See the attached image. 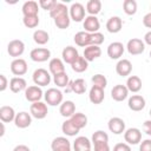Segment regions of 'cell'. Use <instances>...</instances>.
<instances>
[{
	"label": "cell",
	"mask_w": 151,
	"mask_h": 151,
	"mask_svg": "<svg viewBox=\"0 0 151 151\" xmlns=\"http://www.w3.org/2000/svg\"><path fill=\"white\" fill-rule=\"evenodd\" d=\"M44 98H45V101H46L48 105H51V106H57V105H59V106H60L61 103H63L64 96H63V92H61L60 90H58V88H55V87H51V88H48V90L45 92Z\"/></svg>",
	"instance_id": "cell-1"
},
{
	"label": "cell",
	"mask_w": 151,
	"mask_h": 151,
	"mask_svg": "<svg viewBox=\"0 0 151 151\" xmlns=\"http://www.w3.org/2000/svg\"><path fill=\"white\" fill-rule=\"evenodd\" d=\"M32 79L37 86H47L51 83V74L45 68H37L32 74Z\"/></svg>",
	"instance_id": "cell-2"
},
{
	"label": "cell",
	"mask_w": 151,
	"mask_h": 151,
	"mask_svg": "<svg viewBox=\"0 0 151 151\" xmlns=\"http://www.w3.org/2000/svg\"><path fill=\"white\" fill-rule=\"evenodd\" d=\"M126 50L131 55H139L145 51V42L139 38H132L127 41Z\"/></svg>",
	"instance_id": "cell-3"
},
{
	"label": "cell",
	"mask_w": 151,
	"mask_h": 151,
	"mask_svg": "<svg viewBox=\"0 0 151 151\" xmlns=\"http://www.w3.org/2000/svg\"><path fill=\"white\" fill-rule=\"evenodd\" d=\"M29 113L35 119H44V118H46V116L48 113L47 105L45 103H42V101L32 103L31 106H29Z\"/></svg>",
	"instance_id": "cell-4"
},
{
	"label": "cell",
	"mask_w": 151,
	"mask_h": 151,
	"mask_svg": "<svg viewBox=\"0 0 151 151\" xmlns=\"http://www.w3.org/2000/svg\"><path fill=\"white\" fill-rule=\"evenodd\" d=\"M24 51H25V44H24L22 40L14 39V40H11L8 42V45H7V52L14 59H17L20 55H22Z\"/></svg>",
	"instance_id": "cell-5"
},
{
	"label": "cell",
	"mask_w": 151,
	"mask_h": 151,
	"mask_svg": "<svg viewBox=\"0 0 151 151\" xmlns=\"http://www.w3.org/2000/svg\"><path fill=\"white\" fill-rule=\"evenodd\" d=\"M85 7L83 4L80 2H74L71 5L70 7V18L71 20L76 21V22H80L83 21L86 17H85Z\"/></svg>",
	"instance_id": "cell-6"
},
{
	"label": "cell",
	"mask_w": 151,
	"mask_h": 151,
	"mask_svg": "<svg viewBox=\"0 0 151 151\" xmlns=\"http://www.w3.org/2000/svg\"><path fill=\"white\" fill-rule=\"evenodd\" d=\"M51 57V51L46 47H37L33 48L29 53V58L35 63H44L47 61Z\"/></svg>",
	"instance_id": "cell-7"
},
{
	"label": "cell",
	"mask_w": 151,
	"mask_h": 151,
	"mask_svg": "<svg viewBox=\"0 0 151 151\" xmlns=\"http://www.w3.org/2000/svg\"><path fill=\"white\" fill-rule=\"evenodd\" d=\"M27 70H28L27 63L22 58H17L11 63V72L17 77H21V76L26 74Z\"/></svg>",
	"instance_id": "cell-8"
},
{
	"label": "cell",
	"mask_w": 151,
	"mask_h": 151,
	"mask_svg": "<svg viewBox=\"0 0 151 151\" xmlns=\"http://www.w3.org/2000/svg\"><path fill=\"white\" fill-rule=\"evenodd\" d=\"M124 139L129 145H137L142 140V132L137 127H130L125 130Z\"/></svg>",
	"instance_id": "cell-9"
},
{
	"label": "cell",
	"mask_w": 151,
	"mask_h": 151,
	"mask_svg": "<svg viewBox=\"0 0 151 151\" xmlns=\"http://www.w3.org/2000/svg\"><path fill=\"white\" fill-rule=\"evenodd\" d=\"M25 98H26V100H28L31 103L40 101V99L42 98V90H41V87L37 86V85L28 86L25 90Z\"/></svg>",
	"instance_id": "cell-10"
},
{
	"label": "cell",
	"mask_w": 151,
	"mask_h": 151,
	"mask_svg": "<svg viewBox=\"0 0 151 151\" xmlns=\"http://www.w3.org/2000/svg\"><path fill=\"white\" fill-rule=\"evenodd\" d=\"M107 127L112 133L122 134L123 132H125V122L119 117H112L107 123Z\"/></svg>",
	"instance_id": "cell-11"
},
{
	"label": "cell",
	"mask_w": 151,
	"mask_h": 151,
	"mask_svg": "<svg viewBox=\"0 0 151 151\" xmlns=\"http://www.w3.org/2000/svg\"><path fill=\"white\" fill-rule=\"evenodd\" d=\"M83 26L85 28V32H87V33H96V32H99L100 22H99L98 18L96 15H87L84 19Z\"/></svg>",
	"instance_id": "cell-12"
},
{
	"label": "cell",
	"mask_w": 151,
	"mask_h": 151,
	"mask_svg": "<svg viewBox=\"0 0 151 151\" xmlns=\"http://www.w3.org/2000/svg\"><path fill=\"white\" fill-rule=\"evenodd\" d=\"M52 151H72L71 143L66 137H57L51 143Z\"/></svg>",
	"instance_id": "cell-13"
},
{
	"label": "cell",
	"mask_w": 151,
	"mask_h": 151,
	"mask_svg": "<svg viewBox=\"0 0 151 151\" xmlns=\"http://www.w3.org/2000/svg\"><path fill=\"white\" fill-rule=\"evenodd\" d=\"M146 103H145V99L144 97H142L140 94H133L127 100V106L130 110L134 111V112H138V111H142L144 107H145Z\"/></svg>",
	"instance_id": "cell-14"
},
{
	"label": "cell",
	"mask_w": 151,
	"mask_h": 151,
	"mask_svg": "<svg viewBox=\"0 0 151 151\" xmlns=\"http://www.w3.org/2000/svg\"><path fill=\"white\" fill-rule=\"evenodd\" d=\"M125 51L124 45L120 41H113L107 46V55L111 59H119Z\"/></svg>",
	"instance_id": "cell-15"
},
{
	"label": "cell",
	"mask_w": 151,
	"mask_h": 151,
	"mask_svg": "<svg viewBox=\"0 0 151 151\" xmlns=\"http://www.w3.org/2000/svg\"><path fill=\"white\" fill-rule=\"evenodd\" d=\"M127 96H129V90H127L126 85L118 84V85L113 86L111 90V97L116 101H123L127 98Z\"/></svg>",
	"instance_id": "cell-16"
},
{
	"label": "cell",
	"mask_w": 151,
	"mask_h": 151,
	"mask_svg": "<svg viewBox=\"0 0 151 151\" xmlns=\"http://www.w3.org/2000/svg\"><path fill=\"white\" fill-rule=\"evenodd\" d=\"M14 124L19 129H26L32 124V114L25 111H21L19 113H17L15 119H14Z\"/></svg>",
	"instance_id": "cell-17"
},
{
	"label": "cell",
	"mask_w": 151,
	"mask_h": 151,
	"mask_svg": "<svg viewBox=\"0 0 151 151\" xmlns=\"http://www.w3.org/2000/svg\"><path fill=\"white\" fill-rule=\"evenodd\" d=\"M61 57H63V61L66 63V64H73L77 58L79 57V53H78V50L73 46H66L64 47L63 52H61Z\"/></svg>",
	"instance_id": "cell-18"
},
{
	"label": "cell",
	"mask_w": 151,
	"mask_h": 151,
	"mask_svg": "<svg viewBox=\"0 0 151 151\" xmlns=\"http://www.w3.org/2000/svg\"><path fill=\"white\" fill-rule=\"evenodd\" d=\"M131 71H132V64L129 59H120L116 65V72L120 77L130 76Z\"/></svg>",
	"instance_id": "cell-19"
},
{
	"label": "cell",
	"mask_w": 151,
	"mask_h": 151,
	"mask_svg": "<svg viewBox=\"0 0 151 151\" xmlns=\"http://www.w3.org/2000/svg\"><path fill=\"white\" fill-rule=\"evenodd\" d=\"M105 98V93H104V88H100L98 86H92L91 90H90V93H88V99L92 104L94 105H98V104H101L103 100Z\"/></svg>",
	"instance_id": "cell-20"
},
{
	"label": "cell",
	"mask_w": 151,
	"mask_h": 151,
	"mask_svg": "<svg viewBox=\"0 0 151 151\" xmlns=\"http://www.w3.org/2000/svg\"><path fill=\"white\" fill-rule=\"evenodd\" d=\"M27 88V83L22 77H13L9 80V90L13 93H19Z\"/></svg>",
	"instance_id": "cell-21"
},
{
	"label": "cell",
	"mask_w": 151,
	"mask_h": 151,
	"mask_svg": "<svg viewBox=\"0 0 151 151\" xmlns=\"http://www.w3.org/2000/svg\"><path fill=\"white\" fill-rule=\"evenodd\" d=\"M21 11H22L24 17L38 15V12H39V2L33 1V0L26 1V2H24L22 7H21Z\"/></svg>",
	"instance_id": "cell-22"
},
{
	"label": "cell",
	"mask_w": 151,
	"mask_h": 151,
	"mask_svg": "<svg viewBox=\"0 0 151 151\" xmlns=\"http://www.w3.org/2000/svg\"><path fill=\"white\" fill-rule=\"evenodd\" d=\"M91 38H92V33H87L85 31H80V32L76 33L74 42L79 47H87V46H91Z\"/></svg>",
	"instance_id": "cell-23"
},
{
	"label": "cell",
	"mask_w": 151,
	"mask_h": 151,
	"mask_svg": "<svg viewBox=\"0 0 151 151\" xmlns=\"http://www.w3.org/2000/svg\"><path fill=\"white\" fill-rule=\"evenodd\" d=\"M15 111L12 106L8 105H4L0 107V119L2 123H9V122H14L15 119Z\"/></svg>",
	"instance_id": "cell-24"
},
{
	"label": "cell",
	"mask_w": 151,
	"mask_h": 151,
	"mask_svg": "<svg viewBox=\"0 0 151 151\" xmlns=\"http://www.w3.org/2000/svg\"><path fill=\"white\" fill-rule=\"evenodd\" d=\"M59 112L65 118H71L76 113V105L72 100H65L59 106Z\"/></svg>",
	"instance_id": "cell-25"
},
{
	"label": "cell",
	"mask_w": 151,
	"mask_h": 151,
	"mask_svg": "<svg viewBox=\"0 0 151 151\" xmlns=\"http://www.w3.org/2000/svg\"><path fill=\"white\" fill-rule=\"evenodd\" d=\"M101 55V48L99 46H94V45H91V46H87L84 48V54L83 57L87 60V61H93L94 59L99 58Z\"/></svg>",
	"instance_id": "cell-26"
},
{
	"label": "cell",
	"mask_w": 151,
	"mask_h": 151,
	"mask_svg": "<svg viewBox=\"0 0 151 151\" xmlns=\"http://www.w3.org/2000/svg\"><path fill=\"white\" fill-rule=\"evenodd\" d=\"M122 27H123V20L117 15L111 17L106 22V29L110 33H118L120 32Z\"/></svg>",
	"instance_id": "cell-27"
},
{
	"label": "cell",
	"mask_w": 151,
	"mask_h": 151,
	"mask_svg": "<svg viewBox=\"0 0 151 151\" xmlns=\"http://www.w3.org/2000/svg\"><path fill=\"white\" fill-rule=\"evenodd\" d=\"M48 70H50V73H52V76L65 72V66H64L63 59H60V58L51 59L48 63Z\"/></svg>",
	"instance_id": "cell-28"
},
{
	"label": "cell",
	"mask_w": 151,
	"mask_h": 151,
	"mask_svg": "<svg viewBox=\"0 0 151 151\" xmlns=\"http://www.w3.org/2000/svg\"><path fill=\"white\" fill-rule=\"evenodd\" d=\"M73 150L74 151H86L91 150V140L85 136H79L73 142Z\"/></svg>",
	"instance_id": "cell-29"
},
{
	"label": "cell",
	"mask_w": 151,
	"mask_h": 151,
	"mask_svg": "<svg viewBox=\"0 0 151 151\" xmlns=\"http://www.w3.org/2000/svg\"><path fill=\"white\" fill-rule=\"evenodd\" d=\"M126 87L129 92L137 93L142 90V79L138 76H130L126 80Z\"/></svg>",
	"instance_id": "cell-30"
},
{
	"label": "cell",
	"mask_w": 151,
	"mask_h": 151,
	"mask_svg": "<svg viewBox=\"0 0 151 151\" xmlns=\"http://www.w3.org/2000/svg\"><path fill=\"white\" fill-rule=\"evenodd\" d=\"M72 123H73V125L76 126V127H78L79 130H81V129H84L86 125H87V117L84 114V113H81V112H76L71 118H68Z\"/></svg>",
	"instance_id": "cell-31"
},
{
	"label": "cell",
	"mask_w": 151,
	"mask_h": 151,
	"mask_svg": "<svg viewBox=\"0 0 151 151\" xmlns=\"http://www.w3.org/2000/svg\"><path fill=\"white\" fill-rule=\"evenodd\" d=\"M61 131L64 134L68 136V137H74L78 134V132L80 131L78 127H76L73 125V123L70 120V119H66L63 124H61Z\"/></svg>",
	"instance_id": "cell-32"
},
{
	"label": "cell",
	"mask_w": 151,
	"mask_h": 151,
	"mask_svg": "<svg viewBox=\"0 0 151 151\" xmlns=\"http://www.w3.org/2000/svg\"><path fill=\"white\" fill-rule=\"evenodd\" d=\"M71 67H72V70H73L74 72H77V73H83V72H85V71L87 70V67H88V61H87L84 57L79 55V57L77 58V60H76L73 64H71Z\"/></svg>",
	"instance_id": "cell-33"
},
{
	"label": "cell",
	"mask_w": 151,
	"mask_h": 151,
	"mask_svg": "<svg viewBox=\"0 0 151 151\" xmlns=\"http://www.w3.org/2000/svg\"><path fill=\"white\" fill-rule=\"evenodd\" d=\"M33 40H34V42L38 44V45H45V44L48 42L50 35H48V33H47L46 31H44V29H37V31H34V33H33Z\"/></svg>",
	"instance_id": "cell-34"
},
{
	"label": "cell",
	"mask_w": 151,
	"mask_h": 151,
	"mask_svg": "<svg viewBox=\"0 0 151 151\" xmlns=\"http://www.w3.org/2000/svg\"><path fill=\"white\" fill-rule=\"evenodd\" d=\"M101 11V1L100 0H90L86 4V12L88 15H97Z\"/></svg>",
	"instance_id": "cell-35"
},
{
	"label": "cell",
	"mask_w": 151,
	"mask_h": 151,
	"mask_svg": "<svg viewBox=\"0 0 151 151\" xmlns=\"http://www.w3.org/2000/svg\"><path fill=\"white\" fill-rule=\"evenodd\" d=\"M66 13H70V8H67V6H66L65 4L58 2V4L54 6V8L50 12V17H51L52 19H55V18L63 15V14H66Z\"/></svg>",
	"instance_id": "cell-36"
},
{
	"label": "cell",
	"mask_w": 151,
	"mask_h": 151,
	"mask_svg": "<svg viewBox=\"0 0 151 151\" xmlns=\"http://www.w3.org/2000/svg\"><path fill=\"white\" fill-rule=\"evenodd\" d=\"M53 20H54L55 26H57L58 28H60V29H66V28L70 26V24H71L70 13L63 14V15H60V17H58V18L53 19Z\"/></svg>",
	"instance_id": "cell-37"
},
{
	"label": "cell",
	"mask_w": 151,
	"mask_h": 151,
	"mask_svg": "<svg viewBox=\"0 0 151 151\" xmlns=\"http://www.w3.org/2000/svg\"><path fill=\"white\" fill-rule=\"evenodd\" d=\"M53 83L58 86V87H66L70 83V78L66 74V72L63 73H58L55 76H53Z\"/></svg>",
	"instance_id": "cell-38"
},
{
	"label": "cell",
	"mask_w": 151,
	"mask_h": 151,
	"mask_svg": "<svg viewBox=\"0 0 151 151\" xmlns=\"http://www.w3.org/2000/svg\"><path fill=\"white\" fill-rule=\"evenodd\" d=\"M86 91V83L83 78H78L76 80H73L72 84V92H74L76 94H83Z\"/></svg>",
	"instance_id": "cell-39"
},
{
	"label": "cell",
	"mask_w": 151,
	"mask_h": 151,
	"mask_svg": "<svg viewBox=\"0 0 151 151\" xmlns=\"http://www.w3.org/2000/svg\"><path fill=\"white\" fill-rule=\"evenodd\" d=\"M123 9L125 14L133 15L137 13V2L134 0H124L123 2Z\"/></svg>",
	"instance_id": "cell-40"
},
{
	"label": "cell",
	"mask_w": 151,
	"mask_h": 151,
	"mask_svg": "<svg viewBox=\"0 0 151 151\" xmlns=\"http://www.w3.org/2000/svg\"><path fill=\"white\" fill-rule=\"evenodd\" d=\"M92 144L94 143H109V134L105 131L98 130L92 134Z\"/></svg>",
	"instance_id": "cell-41"
},
{
	"label": "cell",
	"mask_w": 151,
	"mask_h": 151,
	"mask_svg": "<svg viewBox=\"0 0 151 151\" xmlns=\"http://www.w3.org/2000/svg\"><path fill=\"white\" fill-rule=\"evenodd\" d=\"M92 83L94 86H98L100 88H105L106 85H107V79L105 76L100 74V73H97L92 77Z\"/></svg>",
	"instance_id": "cell-42"
},
{
	"label": "cell",
	"mask_w": 151,
	"mask_h": 151,
	"mask_svg": "<svg viewBox=\"0 0 151 151\" xmlns=\"http://www.w3.org/2000/svg\"><path fill=\"white\" fill-rule=\"evenodd\" d=\"M22 22L27 28H35L39 25V15H33V17H24Z\"/></svg>",
	"instance_id": "cell-43"
},
{
	"label": "cell",
	"mask_w": 151,
	"mask_h": 151,
	"mask_svg": "<svg viewBox=\"0 0 151 151\" xmlns=\"http://www.w3.org/2000/svg\"><path fill=\"white\" fill-rule=\"evenodd\" d=\"M58 2L55 1V0H40L39 1V6L42 8V9H46V11H48V12H51L53 8H54V6L57 5Z\"/></svg>",
	"instance_id": "cell-44"
},
{
	"label": "cell",
	"mask_w": 151,
	"mask_h": 151,
	"mask_svg": "<svg viewBox=\"0 0 151 151\" xmlns=\"http://www.w3.org/2000/svg\"><path fill=\"white\" fill-rule=\"evenodd\" d=\"M104 34L100 33V32H96V33H92V38H91V45H94V46H100L103 42H104Z\"/></svg>",
	"instance_id": "cell-45"
},
{
	"label": "cell",
	"mask_w": 151,
	"mask_h": 151,
	"mask_svg": "<svg viewBox=\"0 0 151 151\" xmlns=\"http://www.w3.org/2000/svg\"><path fill=\"white\" fill-rule=\"evenodd\" d=\"M93 151H110L109 143H94Z\"/></svg>",
	"instance_id": "cell-46"
},
{
	"label": "cell",
	"mask_w": 151,
	"mask_h": 151,
	"mask_svg": "<svg viewBox=\"0 0 151 151\" xmlns=\"http://www.w3.org/2000/svg\"><path fill=\"white\" fill-rule=\"evenodd\" d=\"M113 151H131V147L127 143H117L113 146Z\"/></svg>",
	"instance_id": "cell-47"
},
{
	"label": "cell",
	"mask_w": 151,
	"mask_h": 151,
	"mask_svg": "<svg viewBox=\"0 0 151 151\" xmlns=\"http://www.w3.org/2000/svg\"><path fill=\"white\" fill-rule=\"evenodd\" d=\"M139 151H151V139H145L139 145Z\"/></svg>",
	"instance_id": "cell-48"
},
{
	"label": "cell",
	"mask_w": 151,
	"mask_h": 151,
	"mask_svg": "<svg viewBox=\"0 0 151 151\" xmlns=\"http://www.w3.org/2000/svg\"><path fill=\"white\" fill-rule=\"evenodd\" d=\"M7 86H9V84H8V80H7L6 76L5 74H0V91L4 92L7 88Z\"/></svg>",
	"instance_id": "cell-49"
},
{
	"label": "cell",
	"mask_w": 151,
	"mask_h": 151,
	"mask_svg": "<svg viewBox=\"0 0 151 151\" xmlns=\"http://www.w3.org/2000/svg\"><path fill=\"white\" fill-rule=\"evenodd\" d=\"M143 131H144L147 136H151V119L145 120V122L143 123Z\"/></svg>",
	"instance_id": "cell-50"
},
{
	"label": "cell",
	"mask_w": 151,
	"mask_h": 151,
	"mask_svg": "<svg viewBox=\"0 0 151 151\" xmlns=\"http://www.w3.org/2000/svg\"><path fill=\"white\" fill-rule=\"evenodd\" d=\"M143 25L147 28H151V12L145 14L144 18H143Z\"/></svg>",
	"instance_id": "cell-51"
},
{
	"label": "cell",
	"mask_w": 151,
	"mask_h": 151,
	"mask_svg": "<svg viewBox=\"0 0 151 151\" xmlns=\"http://www.w3.org/2000/svg\"><path fill=\"white\" fill-rule=\"evenodd\" d=\"M13 151H31V149L25 144H19L13 149Z\"/></svg>",
	"instance_id": "cell-52"
},
{
	"label": "cell",
	"mask_w": 151,
	"mask_h": 151,
	"mask_svg": "<svg viewBox=\"0 0 151 151\" xmlns=\"http://www.w3.org/2000/svg\"><path fill=\"white\" fill-rule=\"evenodd\" d=\"M144 42L146 45L151 46V31H149V32L145 33V35H144Z\"/></svg>",
	"instance_id": "cell-53"
},
{
	"label": "cell",
	"mask_w": 151,
	"mask_h": 151,
	"mask_svg": "<svg viewBox=\"0 0 151 151\" xmlns=\"http://www.w3.org/2000/svg\"><path fill=\"white\" fill-rule=\"evenodd\" d=\"M72 84H73V80H70L68 85L65 87V93H68V92H72Z\"/></svg>",
	"instance_id": "cell-54"
},
{
	"label": "cell",
	"mask_w": 151,
	"mask_h": 151,
	"mask_svg": "<svg viewBox=\"0 0 151 151\" xmlns=\"http://www.w3.org/2000/svg\"><path fill=\"white\" fill-rule=\"evenodd\" d=\"M4 134H5V123L1 122V132H0V136L2 137Z\"/></svg>",
	"instance_id": "cell-55"
},
{
	"label": "cell",
	"mask_w": 151,
	"mask_h": 151,
	"mask_svg": "<svg viewBox=\"0 0 151 151\" xmlns=\"http://www.w3.org/2000/svg\"><path fill=\"white\" fill-rule=\"evenodd\" d=\"M149 114H150V117H151V109H150V111H149Z\"/></svg>",
	"instance_id": "cell-56"
},
{
	"label": "cell",
	"mask_w": 151,
	"mask_h": 151,
	"mask_svg": "<svg viewBox=\"0 0 151 151\" xmlns=\"http://www.w3.org/2000/svg\"><path fill=\"white\" fill-rule=\"evenodd\" d=\"M150 59H151V51H150Z\"/></svg>",
	"instance_id": "cell-57"
},
{
	"label": "cell",
	"mask_w": 151,
	"mask_h": 151,
	"mask_svg": "<svg viewBox=\"0 0 151 151\" xmlns=\"http://www.w3.org/2000/svg\"><path fill=\"white\" fill-rule=\"evenodd\" d=\"M86 151H91V150H86Z\"/></svg>",
	"instance_id": "cell-58"
},
{
	"label": "cell",
	"mask_w": 151,
	"mask_h": 151,
	"mask_svg": "<svg viewBox=\"0 0 151 151\" xmlns=\"http://www.w3.org/2000/svg\"><path fill=\"white\" fill-rule=\"evenodd\" d=\"M150 9H151V6H150Z\"/></svg>",
	"instance_id": "cell-59"
}]
</instances>
